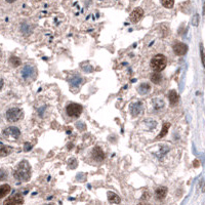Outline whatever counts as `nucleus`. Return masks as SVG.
Masks as SVG:
<instances>
[{"label": "nucleus", "instance_id": "1", "mask_svg": "<svg viewBox=\"0 0 205 205\" xmlns=\"http://www.w3.org/2000/svg\"><path fill=\"white\" fill-rule=\"evenodd\" d=\"M13 176H15V177L18 181H28L30 176H31V167H30L28 161H25V160L22 161L19 164L18 168L15 169Z\"/></svg>", "mask_w": 205, "mask_h": 205}, {"label": "nucleus", "instance_id": "2", "mask_svg": "<svg viewBox=\"0 0 205 205\" xmlns=\"http://www.w3.org/2000/svg\"><path fill=\"white\" fill-rule=\"evenodd\" d=\"M167 65V59L163 54H156L151 60V68L155 72H161L165 69Z\"/></svg>", "mask_w": 205, "mask_h": 205}, {"label": "nucleus", "instance_id": "3", "mask_svg": "<svg viewBox=\"0 0 205 205\" xmlns=\"http://www.w3.org/2000/svg\"><path fill=\"white\" fill-rule=\"evenodd\" d=\"M82 111H83V108H82L81 105L79 104H69L66 108V112L68 114V116L72 117V118H78V117L81 115Z\"/></svg>", "mask_w": 205, "mask_h": 205}, {"label": "nucleus", "instance_id": "4", "mask_svg": "<svg viewBox=\"0 0 205 205\" xmlns=\"http://www.w3.org/2000/svg\"><path fill=\"white\" fill-rule=\"evenodd\" d=\"M5 115L10 122H17L23 117V111L20 108H10L6 111Z\"/></svg>", "mask_w": 205, "mask_h": 205}, {"label": "nucleus", "instance_id": "5", "mask_svg": "<svg viewBox=\"0 0 205 205\" xmlns=\"http://www.w3.org/2000/svg\"><path fill=\"white\" fill-rule=\"evenodd\" d=\"M20 135H21L20 129L17 127H15V126H10V127H7L3 130V137H6V139H8V140H15L19 139Z\"/></svg>", "mask_w": 205, "mask_h": 205}, {"label": "nucleus", "instance_id": "6", "mask_svg": "<svg viewBox=\"0 0 205 205\" xmlns=\"http://www.w3.org/2000/svg\"><path fill=\"white\" fill-rule=\"evenodd\" d=\"M36 75V70L34 67L32 66H25L22 70V76L25 80H28V79H32L34 78Z\"/></svg>", "mask_w": 205, "mask_h": 205}, {"label": "nucleus", "instance_id": "7", "mask_svg": "<svg viewBox=\"0 0 205 205\" xmlns=\"http://www.w3.org/2000/svg\"><path fill=\"white\" fill-rule=\"evenodd\" d=\"M143 17H144V10H143L140 7H137L135 10H133L132 12L130 13L129 19L131 21V23L137 24V23H139L140 21L143 19Z\"/></svg>", "mask_w": 205, "mask_h": 205}, {"label": "nucleus", "instance_id": "8", "mask_svg": "<svg viewBox=\"0 0 205 205\" xmlns=\"http://www.w3.org/2000/svg\"><path fill=\"white\" fill-rule=\"evenodd\" d=\"M173 51L176 56H185L188 51V45L183 42H176L173 45Z\"/></svg>", "mask_w": 205, "mask_h": 205}, {"label": "nucleus", "instance_id": "9", "mask_svg": "<svg viewBox=\"0 0 205 205\" xmlns=\"http://www.w3.org/2000/svg\"><path fill=\"white\" fill-rule=\"evenodd\" d=\"M24 203V199H23V196L21 194H15L12 197L8 198L7 200L3 202L4 205H17V204H23Z\"/></svg>", "mask_w": 205, "mask_h": 205}, {"label": "nucleus", "instance_id": "10", "mask_svg": "<svg viewBox=\"0 0 205 205\" xmlns=\"http://www.w3.org/2000/svg\"><path fill=\"white\" fill-rule=\"evenodd\" d=\"M91 155H93V158L94 160L98 161V162H102L104 159H105V153H104V151L100 148V147H96V148L93 150Z\"/></svg>", "mask_w": 205, "mask_h": 205}, {"label": "nucleus", "instance_id": "11", "mask_svg": "<svg viewBox=\"0 0 205 205\" xmlns=\"http://www.w3.org/2000/svg\"><path fill=\"white\" fill-rule=\"evenodd\" d=\"M167 188L166 187H159L155 190V196L158 200H163L167 195Z\"/></svg>", "mask_w": 205, "mask_h": 205}, {"label": "nucleus", "instance_id": "12", "mask_svg": "<svg viewBox=\"0 0 205 205\" xmlns=\"http://www.w3.org/2000/svg\"><path fill=\"white\" fill-rule=\"evenodd\" d=\"M142 111H143L142 103H135V104H133V105H131L130 112L133 117H137V115H140V113H142Z\"/></svg>", "mask_w": 205, "mask_h": 205}, {"label": "nucleus", "instance_id": "13", "mask_svg": "<svg viewBox=\"0 0 205 205\" xmlns=\"http://www.w3.org/2000/svg\"><path fill=\"white\" fill-rule=\"evenodd\" d=\"M168 100H169V103L171 106H174L179 103V93H176V90H170L169 93H168Z\"/></svg>", "mask_w": 205, "mask_h": 205}, {"label": "nucleus", "instance_id": "14", "mask_svg": "<svg viewBox=\"0 0 205 205\" xmlns=\"http://www.w3.org/2000/svg\"><path fill=\"white\" fill-rule=\"evenodd\" d=\"M108 200L112 204H119L121 202L120 197L113 192H108Z\"/></svg>", "mask_w": 205, "mask_h": 205}, {"label": "nucleus", "instance_id": "15", "mask_svg": "<svg viewBox=\"0 0 205 205\" xmlns=\"http://www.w3.org/2000/svg\"><path fill=\"white\" fill-rule=\"evenodd\" d=\"M10 190H11L10 186L7 185V184H4V185L0 186V198L5 197V196L10 192Z\"/></svg>", "mask_w": 205, "mask_h": 205}, {"label": "nucleus", "instance_id": "16", "mask_svg": "<svg viewBox=\"0 0 205 205\" xmlns=\"http://www.w3.org/2000/svg\"><path fill=\"white\" fill-rule=\"evenodd\" d=\"M11 151H12V148H11V147L4 146L3 144H1V149H0V156H1V157H5V156H7L8 154L11 153Z\"/></svg>", "mask_w": 205, "mask_h": 205}, {"label": "nucleus", "instance_id": "17", "mask_svg": "<svg viewBox=\"0 0 205 205\" xmlns=\"http://www.w3.org/2000/svg\"><path fill=\"white\" fill-rule=\"evenodd\" d=\"M150 89H151V86H150L149 83H142L139 88H137V90H139V93L140 94H147L149 93Z\"/></svg>", "mask_w": 205, "mask_h": 205}, {"label": "nucleus", "instance_id": "18", "mask_svg": "<svg viewBox=\"0 0 205 205\" xmlns=\"http://www.w3.org/2000/svg\"><path fill=\"white\" fill-rule=\"evenodd\" d=\"M10 65L12 66V67H15V68H17V67L21 66V64H22V61H21L20 57L12 56V57H10Z\"/></svg>", "mask_w": 205, "mask_h": 205}, {"label": "nucleus", "instance_id": "19", "mask_svg": "<svg viewBox=\"0 0 205 205\" xmlns=\"http://www.w3.org/2000/svg\"><path fill=\"white\" fill-rule=\"evenodd\" d=\"M169 127H170V123H168V122H165V123H163L162 129H161L160 134L158 135V139H161V137H165V135L167 134V131H168V129H169Z\"/></svg>", "mask_w": 205, "mask_h": 205}, {"label": "nucleus", "instance_id": "20", "mask_svg": "<svg viewBox=\"0 0 205 205\" xmlns=\"http://www.w3.org/2000/svg\"><path fill=\"white\" fill-rule=\"evenodd\" d=\"M151 81L155 84H160L161 81H162V76L159 74L158 72L154 73V74H152L151 76Z\"/></svg>", "mask_w": 205, "mask_h": 205}, {"label": "nucleus", "instance_id": "21", "mask_svg": "<svg viewBox=\"0 0 205 205\" xmlns=\"http://www.w3.org/2000/svg\"><path fill=\"white\" fill-rule=\"evenodd\" d=\"M161 3L164 7L172 8L174 5V0H161Z\"/></svg>", "mask_w": 205, "mask_h": 205}, {"label": "nucleus", "instance_id": "22", "mask_svg": "<svg viewBox=\"0 0 205 205\" xmlns=\"http://www.w3.org/2000/svg\"><path fill=\"white\" fill-rule=\"evenodd\" d=\"M70 83L72 84V85H75V86H77V85H79V84L82 83V79L80 77H78V76H75V77L70 81Z\"/></svg>", "mask_w": 205, "mask_h": 205}, {"label": "nucleus", "instance_id": "23", "mask_svg": "<svg viewBox=\"0 0 205 205\" xmlns=\"http://www.w3.org/2000/svg\"><path fill=\"white\" fill-rule=\"evenodd\" d=\"M165 106V104L163 103V101H161V100H156L155 101V109L156 110H160V109H162L163 107Z\"/></svg>", "mask_w": 205, "mask_h": 205}, {"label": "nucleus", "instance_id": "24", "mask_svg": "<svg viewBox=\"0 0 205 205\" xmlns=\"http://www.w3.org/2000/svg\"><path fill=\"white\" fill-rule=\"evenodd\" d=\"M200 56H201V61H202V64H203V67L205 68V54H204L203 45L202 44H200Z\"/></svg>", "mask_w": 205, "mask_h": 205}, {"label": "nucleus", "instance_id": "25", "mask_svg": "<svg viewBox=\"0 0 205 205\" xmlns=\"http://www.w3.org/2000/svg\"><path fill=\"white\" fill-rule=\"evenodd\" d=\"M198 18H199V17H198L197 15L194 17V20H193V25H194V26H197V25H198V21H199Z\"/></svg>", "mask_w": 205, "mask_h": 205}, {"label": "nucleus", "instance_id": "26", "mask_svg": "<svg viewBox=\"0 0 205 205\" xmlns=\"http://www.w3.org/2000/svg\"><path fill=\"white\" fill-rule=\"evenodd\" d=\"M194 166H195V167H199V166H200L199 161H198V160H195V161H194Z\"/></svg>", "mask_w": 205, "mask_h": 205}, {"label": "nucleus", "instance_id": "27", "mask_svg": "<svg viewBox=\"0 0 205 205\" xmlns=\"http://www.w3.org/2000/svg\"><path fill=\"white\" fill-rule=\"evenodd\" d=\"M6 1H7L8 3H12V2H15V0H6Z\"/></svg>", "mask_w": 205, "mask_h": 205}, {"label": "nucleus", "instance_id": "28", "mask_svg": "<svg viewBox=\"0 0 205 205\" xmlns=\"http://www.w3.org/2000/svg\"><path fill=\"white\" fill-rule=\"evenodd\" d=\"M203 15H205V4H204V10H203Z\"/></svg>", "mask_w": 205, "mask_h": 205}]
</instances>
